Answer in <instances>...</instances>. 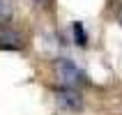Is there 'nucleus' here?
<instances>
[{"mask_svg":"<svg viewBox=\"0 0 122 115\" xmlns=\"http://www.w3.org/2000/svg\"><path fill=\"white\" fill-rule=\"evenodd\" d=\"M117 23L122 25V2H120V7H117Z\"/></svg>","mask_w":122,"mask_h":115,"instance_id":"nucleus-6","label":"nucleus"},{"mask_svg":"<svg viewBox=\"0 0 122 115\" xmlns=\"http://www.w3.org/2000/svg\"><path fill=\"white\" fill-rule=\"evenodd\" d=\"M55 74H58V81H60L62 85L78 88V85L85 83V74H83L71 60H67V58H62V60L55 62Z\"/></svg>","mask_w":122,"mask_h":115,"instance_id":"nucleus-1","label":"nucleus"},{"mask_svg":"<svg viewBox=\"0 0 122 115\" xmlns=\"http://www.w3.org/2000/svg\"><path fill=\"white\" fill-rule=\"evenodd\" d=\"M0 46H5V48H21V37L14 35V32H5V35H0Z\"/></svg>","mask_w":122,"mask_h":115,"instance_id":"nucleus-3","label":"nucleus"},{"mask_svg":"<svg viewBox=\"0 0 122 115\" xmlns=\"http://www.w3.org/2000/svg\"><path fill=\"white\" fill-rule=\"evenodd\" d=\"M74 39H76L78 46H85V44H88V35H85L83 23H74Z\"/></svg>","mask_w":122,"mask_h":115,"instance_id":"nucleus-4","label":"nucleus"},{"mask_svg":"<svg viewBox=\"0 0 122 115\" xmlns=\"http://www.w3.org/2000/svg\"><path fill=\"white\" fill-rule=\"evenodd\" d=\"M39 2H46V0H39Z\"/></svg>","mask_w":122,"mask_h":115,"instance_id":"nucleus-7","label":"nucleus"},{"mask_svg":"<svg viewBox=\"0 0 122 115\" xmlns=\"http://www.w3.org/2000/svg\"><path fill=\"white\" fill-rule=\"evenodd\" d=\"M9 19H12V5L7 0H0V23H5Z\"/></svg>","mask_w":122,"mask_h":115,"instance_id":"nucleus-5","label":"nucleus"},{"mask_svg":"<svg viewBox=\"0 0 122 115\" xmlns=\"http://www.w3.org/2000/svg\"><path fill=\"white\" fill-rule=\"evenodd\" d=\"M55 101L60 104V108L71 110V113H76V110L83 108V97H81V92H78L76 88H71V85H62V88L55 90Z\"/></svg>","mask_w":122,"mask_h":115,"instance_id":"nucleus-2","label":"nucleus"}]
</instances>
